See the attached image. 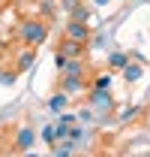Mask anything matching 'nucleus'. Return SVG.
<instances>
[{"mask_svg":"<svg viewBox=\"0 0 150 157\" xmlns=\"http://www.w3.org/2000/svg\"><path fill=\"white\" fill-rule=\"evenodd\" d=\"M39 3V15L42 18H51L54 15V0H36Z\"/></svg>","mask_w":150,"mask_h":157,"instance_id":"obj_15","label":"nucleus"},{"mask_svg":"<svg viewBox=\"0 0 150 157\" xmlns=\"http://www.w3.org/2000/svg\"><path fill=\"white\" fill-rule=\"evenodd\" d=\"M126 63H129V55H123V52H111L108 55V67L111 70H123Z\"/></svg>","mask_w":150,"mask_h":157,"instance_id":"obj_12","label":"nucleus"},{"mask_svg":"<svg viewBox=\"0 0 150 157\" xmlns=\"http://www.w3.org/2000/svg\"><path fill=\"white\" fill-rule=\"evenodd\" d=\"M78 118H81L84 124H90V121H93V118H96V112H93V109H90V106H87V109H81V112H78Z\"/></svg>","mask_w":150,"mask_h":157,"instance_id":"obj_18","label":"nucleus"},{"mask_svg":"<svg viewBox=\"0 0 150 157\" xmlns=\"http://www.w3.org/2000/svg\"><path fill=\"white\" fill-rule=\"evenodd\" d=\"M84 45H87V42H78V39H63V42H60V48H57V52H60V55H66V58H81V55H84Z\"/></svg>","mask_w":150,"mask_h":157,"instance_id":"obj_6","label":"nucleus"},{"mask_svg":"<svg viewBox=\"0 0 150 157\" xmlns=\"http://www.w3.org/2000/svg\"><path fill=\"white\" fill-rule=\"evenodd\" d=\"M33 142H36V133H33L30 127H21V130H15V142H12V148H15V151H30Z\"/></svg>","mask_w":150,"mask_h":157,"instance_id":"obj_4","label":"nucleus"},{"mask_svg":"<svg viewBox=\"0 0 150 157\" xmlns=\"http://www.w3.org/2000/svg\"><path fill=\"white\" fill-rule=\"evenodd\" d=\"M33 60H36V55H33V48L27 45V48L18 55V60H15V70H18V73H27V70L33 67Z\"/></svg>","mask_w":150,"mask_h":157,"instance_id":"obj_7","label":"nucleus"},{"mask_svg":"<svg viewBox=\"0 0 150 157\" xmlns=\"http://www.w3.org/2000/svg\"><path fill=\"white\" fill-rule=\"evenodd\" d=\"M0 52H3V39H0Z\"/></svg>","mask_w":150,"mask_h":157,"instance_id":"obj_21","label":"nucleus"},{"mask_svg":"<svg viewBox=\"0 0 150 157\" xmlns=\"http://www.w3.org/2000/svg\"><path fill=\"white\" fill-rule=\"evenodd\" d=\"M42 139L48 145H57V127H42Z\"/></svg>","mask_w":150,"mask_h":157,"instance_id":"obj_17","label":"nucleus"},{"mask_svg":"<svg viewBox=\"0 0 150 157\" xmlns=\"http://www.w3.org/2000/svg\"><path fill=\"white\" fill-rule=\"evenodd\" d=\"M90 109L99 112V115H111V112H114L111 91H96V88H90Z\"/></svg>","mask_w":150,"mask_h":157,"instance_id":"obj_2","label":"nucleus"},{"mask_svg":"<svg viewBox=\"0 0 150 157\" xmlns=\"http://www.w3.org/2000/svg\"><path fill=\"white\" fill-rule=\"evenodd\" d=\"M66 36L69 39H78V42H87L90 39V27H87V21H66Z\"/></svg>","mask_w":150,"mask_h":157,"instance_id":"obj_3","label":"nucleus"},{"mask_svg":"<svg viewBox=\"0 0 150 157\" xmlns=\"http://www.w3.org/2000/svg\"><path fill=\"white\" fill-rule=\"evenodd\" d=\"M90 15H93V12H90V6H84V3H78L72 12H69L72 21H90Z\"/></svg>","mask_w":150,"mask_h":157,"instance_id":"obj_13","label":"nucleus"},{"mask_svg":"<svg viewBox=\"0 0 150 157\" xmlns=\"http://www.w3.org/2000/svg\"><path fill=\"white\" fill-rule=\"evenodd\" d=\"M66 106H69V94H66V91H57L54 97H48V109H51V112H57V115H60Z\"/></svg>","mask_w":150,"mask_h":157,"instance_id":"obj_9","label":"nucleus"},{"mask_svg":"<svg viewBox=\"0 0 150 157\" xmlns=\"http://www.w3.org/2000/svg\"><path fill=\"white\" fill-rule=\"evenodd\" d=\"M84 88H87L84 76H60V91H66L69 97H72V94H81Z\"/></svg>","mask_w":150,"mask_h":157,"instance_id":"obj_5","label":"nucleus"},{"mask_svg":"<svg viewBox=\"0 0 150 157\" xmlns=\"http://www.w3.org/2000/svg\"><path fill=\"white\" fill-rule=\"evenodd\" d=\"M15 78H18V70H12V73H0V85H3V88H12Z\"/></svg>","mask_w":150,"mask_h":157,"instance_id":"obj_16","label":"nucleus"},{"mask_svg":"<svg viewBox=\"0 0 150 157\" xmlns=\"http://www.w3.org/2000/svg\"><path fill=\"white\" fill-rule=\"evenodd\" d=\"M60 76H84V60H78V58H66V67L60 70Z\"/></svg>","mask_w":150,"mask_h":157,"instance_id":"obj_10","label":"nucleus"},{"mask_svg":"<svg viewBox=\"0 0 150 157\" xmlns=\"http://www.w3.org/2000/svg\"><path fill=\"white\" fill-rule=\"evenodd\" d=\"M141 115V109H138V106H123V109H120V121H123V124H126V121H132V118H138Z\"/></svg>","mask_w":150,"mask_h":157,"instance_id":"obj_14","label":"nucleus"},{"mask_svg":"<svg viewBox=\"0 0 150 157\" xmlns=\"http://www.w3.org/2000/svg\"><path fill=\"white\" fill-rule=\"evenodd\" d=\"M111 85H114V76H111V73H99V76L93 78L90 88H96V91H111Z\"/></svg>","mask_w":150,"mask_h":157,"instance_id":"obj_11","label":"nucleus"},{"mask_svg":"<svg viewBox=\"0 0 150 157\" xmlns=\"http://www.w3.org/2000/svg\"><path fill=\"white\" fill-rule=\"evenodd\" d=\"M105 3H108V0H93V6H105Z\"/></svg>","mask_w":150,"mask_h":157,"instance_id":"obj_20","label":"nucleus"},{"mask_svg":"<svg viewBox=\"0 0 150 157\" xmlns=\"http://www.w3.org/2000/svg\"><path fill=\"white\" fill-rule=\"evenodd\" d=\"M120 73H123V78H126V82H138V78L144 76V67H141L138 60H129V63H126Z\"/></svg>","mask_w":150,"mask_h":157,"instance_id":"obj_8","label":"nucleus"},{"mask_svg":"<svg viewBox=\"0 0 150 157\" xmlns=\"http://www.w3.org/2000/svg\"><path fill=\"white\" fill-rule=\"evenodd\" d=\"M57 3H60V6L66 9V12H72V9L78 6V3H81V0H57Z\"/></svg>","mask_w":150,"mask_h":157,"instance_id":"obj_19","label":"nucleus"},{"mask_svg":"<svg viewBox=\"0 0 150 157\" xmlns=\"http://www.w3.org/2000/svg\"><path fill=\"white\" fill-rule=\"evenodd\" d=\"M18 39L24 42V45L36 48V45H42V42L48 39V24H45L42 18H27V21H21V27H18Z\"/></svg>","mask_w":150,"mask_h":157,"instance_id":"obj_1","label":"nucleus"}]
</instances>
